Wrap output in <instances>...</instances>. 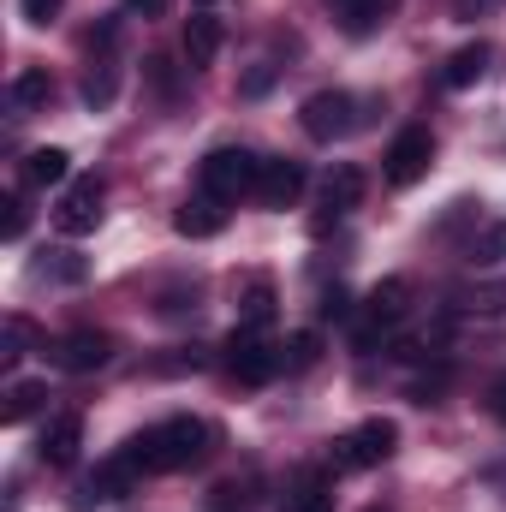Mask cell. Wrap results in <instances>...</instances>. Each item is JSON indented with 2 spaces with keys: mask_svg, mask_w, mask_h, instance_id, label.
<instances>
[{
  "mask_svg": "<svg viewBox=\"0 0 506 512\" xmlns=\"http://www.w3.org/2000/svg\"><path fill=\"white\" fill-rule=\"evenodd\" d=\"M203 453H209V423H197V417H167V423H155V429H143V435L126 441V459L143 477H155V471H185V465H197Z\"/></svg>",
  "mask_w": 506,
  "mask_h": 512,
  "instance_id": "6da1fadb",
  "label": "cell"
},
{
  "mask_svg": "<svg viewBox=\"0 0 506 512\" xmlns=\"http://www.w3.org/2000/svg\"><path fill=\"white\" fill-rule=\"evenodd\" d=\"M256 173H262V161H256L251 149H239V143H221V149H209V155H203V167H197V179H203V197H215V203L256 197Z\"/></svg>",
  "mask_w": 506,
  "mask_h": 512,
  "instance_id": "7a4b0ae2",
  "label": "cell"
},
{
  "mask_svg": "<svg viewBox=\"0 0 506 512\" xmlns=\"http://www.w3.org/2000/svg\"><path fill=\"white\" fill-rule=\"evenodd\" d=\"M393 447H399V423L364 417L358 429H346L334 441V471H376L381 459H393Z\"/></svg>",
  "mask_w": 506,
  "mask_h": 512,
  "instance_id": "3957f363",
  "label": "cell"
},
{
  "mask_svg": "<svg viewBox=\"0 0 506 512\" xmlns=\"http://www.w3.org/2000/svg\"><path fill=\"white\" fill-rule=\"evenodd\" d=\"M405 310H411V280H405V274H387V280H376V286H370V298H364L358 346L370 352V346H376L381 334H387V328H393V322L405 316Z\"/></svg>",
  "mask_w": 506,
  "mask_h": 512,
  "instance_id": "277c9868",
  "label": "cell"
},
{
  "mask_svg": "<svg viewBox=\"0 0 506 512\" xmlns=\"http://www.w3.org/2000/svg\"><path fill=\"white\" fill-rule=\"evenodd\" d=\"M227 370H233V382H245V387L274 382V376H280V346L256 340V328H233V340H227Z\"/></svg>",
  "mask_w": 506,
  "mask_h": 512,
  "instance_id": "5b68a950",
  "label": "cell"
},
{
  "mask_svg": "<svg viewBox=\"0 0 506 512\" xmlns=\"http://www.w3.org/2000/svg\"><path fill=\"white\" fill-rule=\"evenodd\" d=\"M102 197H108V185H102L96 173H90V179H72L66 197H60V209H54V227H60L66 239L96 233V221H102Z\"/></svg>",
  "mask_w": 506,
  "mask_h": 512,
  "instance_id": "8992f818",
  "label": "cell"
},
{
  "mask_svg": "<svg viewBox=\"0 0 506 512\" xmlns=\"http://www.w3.org/2000/svg\"><path fill=\"white\" fill-rule=\"evenodd\" d=\"M298 120H304V131H310L316 143H334V137H346V131L358 126V102H352L346 90H316V96L298 108Z\"/></svg>",
  "mask_w": 506,
  "mask_h": 512,
  "instance_id": "52a82bcc",
  "label": "cell"
},
{
  "mask_svg": "<svg viewBox=\"0 0 506 512\" xmlns=\"http://www.w3.org/2000/svg\"><path fill=\"white\" fill-rule=\"evenodd\" d=\"M48 358H54L66 376H90V370H102V364L114 358V340H108L102 328H72V334H60V340L48 346Z\"/></svg>",
  "mask_w": 506,
  "mask_h": 512,
  "instance_id": "ba28073f",
  "label": "cell"
},
{
  "mask_svg": "<svg viewBox=\"0 0 506 512\" xmlns=\"http://www.w3.org/2000/svg\"><path fill=\"white\" fill-rule=\"evenodd\" d=\"M429 161H435V137L423 126L399 131V137L387 143V185H417V179L429 173Z\"/></svg>",
  "mask_w": 506,
  "mask_h": 512,
  "instance_id": "9c48e42d",
  "label": "cell"
},
{
  "mask_svg": "<svg viewBox=\"0 0 506 512\" xmlns=\"http://www.w3.org/2000/svg\"><path fill=\"white\" fill-rule=\"evenodd\" d=\"M304 197V161H262V173H256V203L262 209H292Z\"/></svg>",
  "mask_w": 506,
  "mask_h": 512,
  "instance_id": "30bf717a",
  "label": "cell"
},
{
  "mask_svg": "<svg viewBox=\"0 0 506 512\" xmlns=\"http://www.w3.org/2000/svg\"><path fill=\"white\" fill-rule=\"evenodd\" d=\"M137 477H143V471L131 465L126 453H114V459H102V465L78 483V501H84V507H90V501H120V495L137 489Z\"/></svg>",
  "mask_w": 506,
  "mask_h": 512,
  "instance_id": "8fae6325",
  "label": "cell"
},
{
  "mask_svg": "<svg viewBox=\"0 0 506 512\" xmlns=\"http://www.w3.org/2000/svg\"><path fill=\"white\" fill-rule=\"evenodd\" d=\"M358 203H364V173H358V167H334V173L322 179V215H316V233H322L328 221L352 215Z\"/></svg>",
  "mask_w": 506,
  "mask_h": 512,
  "instance_id": "7c38bea8",
  "label": "cell"
},
{
  "mask_svg": "<svg viewBox=\"0 0 506 512\" xmlns=\"http://www.w3.org/2000/svg\"><path fill=\"white\" fill-rule=\"evenodd\" d=\"M78 447H84V417H78V411H60V417L42 429V441H36L42 465H54V471H66V465L78 459Z\"/></svg>",
  "mask_w": 506,
  "mask_h": 512,
  "instance_id": "4fadbf2b",
  "label": "cell"
},
{
  "mask_svg": "<svg viewBox=\"0 0 506 512\" xmlns=\"http://www.w3.org/2000/svg\"><path fill=\"white\" fill-rule=\"evenodd\" d=\"M221 18L215 12H191L185 18V60H191V72H203V66H215V54H221Z\"/></svg>",
  "mask_w": 506,
  "mask_h": 512,
  "instance_id": "5bb4252c",
  "label": "cell"
},
{
  "mask_svg": "<svg viewBox=\"0 0 506 512\" xmlns=\"http://www.w3.org/2000/svg\"><path fill=\"white\" fill-rule=\"evenodd\" d=\"M173 227H179L185 239H215V233L227 227V203H215V197H191V203L173 215Z\"/></svg>",
  "mask_w": 506,
  "mask_h": 512,
  "instance_id": "9a60e30c",
  "label": "cell"
},
{
  "mask_svg": "<svg viewBox=\"0 0 506 512\" xmlns=\"http://www.w3.org/2000/svg\"><path fill=\"white\" fill-rule=\"evenodd\" d=\"M489 60H495V48H489V42H465V48H459V54L447 60L441 84H447V90H471V84H477V78L489 72Z\"/></svg>",
  "mask_w": 506,
  "mask_h": 512,
  "instance_id": "2e32d148",
  "label": "cell"
},
{
  "mask_svg": "<svg viewBox=\"0 0 506 512\" xmlns=\"http://www.w3.org/2000/svg\"><path fill=\"white\" fill-rule=\"evenodd\" d=\"M268 322H274V280L256 274L251 286L239 292V328H256V334H262Z\"/></svg>",
  "mask_w": 506,
  "mask_h": 512,
  "instance_id": "e0dca14e",
  "label": "cell"
},
{
  "mask_svg": "<svg viewBox=\"0 0 506 512\" xmlns=\"http://www.w3.org/2000/svg\"><path fill=\"white\" fill-rule=\"evenodd\" d=\"M48 102H54V78H48L42 66H30V72L12 78V108H18V114H36V108H48Z\"/></svg>",
  "mask_w": 506,
  "mask_h": 512,
  "instance_id": "ac0fdd59",
  "label": "cell"
},
{
  "mask_svg": "<svg viewBox=\"0 0 506 512\" xmlns=\"http://www.w3.org/2000/svg\"><path fill=\"white\" fill-rule=\"evenodd\" d=\"M66 173H72V155H66V149H30V155H24V185H42V191H48V185H60Z\"/></svg>",
  "mask_w": 506,
  "mask_h": 512,
  "instance_id": "d6986e66",
  "label": "cell"
},
{
  "mask_svg": "<svg viewBox=\"0 0 506 512\" xmlns=\"http://www.w3.org/2000/svg\"><path fill=\"white\" fill-rule=\"evenodd\" d=\"M42 399H48V387L42 382H12L6 387V405H0V423H24Z\"/></svg>",
  "mask_w": 506,
  "mask_h": 512,
  "instance_id": "ffe728a7",
  "label": "cell"
},
{
  "mask_svg": "<svg viewBox=\"0 0 506 512\" xmlns=\"http://www.w3.org/2000/svg\"><path fill=\"white\" fill-rule=\"evenodd\" d=\"M316 358H322V334H310V328H304V334H292V340L280 346V370H286V376L310 370Z\"/></svg>",
  "mask_w": 506,
  "mask_h": 512,
  "instance_id": "44dd1931",
  "label": "cell"
},
{
  "mask_svg": "<svg viewBox=\"0 0 506 512\" xmlns=\"http://www.w3.org/2000/svg\"><path fill=\"white\" fill-rule=\"evenodd\" d=\"M286 512H334L328 477H304V483H298V495H286Z\"/></svg>",
  "mask_w": 506,
  "mask_h": 512,
  "instance_id": "7402d4cb",
  "label": "cell"
},
{
  "mask_svg": "<svg viewBox=\"0 0 506 512\" xmlns=\"http://www.w3.org/2000/svg\"><path fill=\"white\" fill-rule=\"evenodd\" d=\"M30 340H36V328H30L24 316H6V346H0V364L12 370V364L24 358V346H30Z\"/></svg>",
  "mask_w": 506,
  "mask_h": 512,
  "instance_id": "603a6c76",
  "label": "cell"
},
{
  "mask_svg": "<svg viewBox=\"0 0 506 512\" xmlns=\"http://www.w3.org/2000/svg\"><path fill=\"white\" fill-rule=\"evenodd\" d=\"M471 256H477V262H501V256H506V221L483 227V233L471 239Z\"/></svg>",
  "mask_w": 506,
  "mask_h": 512,
  "instance_id": "cb8c5ba5",
  "label": "cell"
},
{
  "mask_svg": "<svg viewBox=\"0 0 506 512\" xmlns=\"http://www.w3.org/2000/svg\"><path fill=\"white\" fill-rule=\"evenodd\" d=\"M60 6H66V0H18L24 24H54V18H60Z\"/></svg>",
  "mask_w": 506,
  "mask_h": 512,
  "instance_id": "d4e9b609",
  "label": "cell"
},
{
  "mask_svg": "<svg viewBox=\"0 0 506 512\" xmlns=\"http://www.w3.org/2000/svg\"><path fill=\"white\" fill-rule=\"evenodd\" d=\"M0 209H6V221H0V233H6V239H24V221H30V215H24V203H18V197H6Z\"/></svg>",
  "mask_w": 506,
  "mask_h": 512,
  "instance_id": "484cf974",
  "label": "cell"
},
{
  "mask_svg": "<svg viewBox=\"0 0 506 512\" xmlns=\"http://www.w3.org/2000/svg\"><path fill=\"white\" fill-rule=\"evenodd\" d=\"M370 18H376V0H346V24L352 30H370Z\"/></svg>",
  "mask_w": 506,
  "mask_h": 512,
  "instance_id": "4316f807",
  "label": "cell"
},
{
  "mask_svg": "<svg viewBox=\"0 0 506 512\" xmlns=\"http://www.w3.org/2000/svg\"><path fill=\"white\" fill-rule=\"evenodd\" d=\"M161 12H167V0H126L120 18H161Z\"/></svg>",
  "mask_w": 506,
  "mask_h": 512,
  "instance_id": "83f0119b",
  "label": "cell"
},
{
  "mask_svg": "<svg viewBox=\"0 0 506 512\" xmlns=\"http://www.w3.org/2000/svg\"><path fill=\"white\" fill-rule=\"evenodd\" d=\"M489 417H495V423H506V376H495V382H489Z\"/></svg>",
  "mask_w": 506,
  "mask_h": 512,
  "instance_id": "f1b7e54d",
  "label": "cell"
},
{
  "mask_svg": "<svg viewBox=\"0 0 506 512\" xmlns=\"http://www.w3.org/2000/svg\"><path fill=\"white\" fill-rule=\"evenodd\" d=\"M346 310H352V298H346V292H334V298H328V304H322V316H328V322H340V316H346Z\"/></svg>",
  "mask_w": 506,
  "mask_h": 512,
  "instance_id": "f546056e",
  "label": "cell"
},
{
  "mask_svg": "<svg viewBox=\"0 0 506 512\" xmlns=\"http://www.w3.org/2000/svg\"><path fill=\"white\" fill-rule=\"evenodd\" d=\"M268 78H274L268 66H262V72H251V84H245V96H262V90H268Z\"/></svg>",
  "mask_w": 506,
  "mask_h": 512,
  "instance_id": "4dcf8cb0",
  "label": "cell"
},
{
  "mask_svg": "<svg viewBox=\"0 0 506 512\" xmlns=\"http://www.w3.org/2000/svg\"><path fill=\"white\" fill-rule=\"evenodd\" d=\"M197 6H203V12H209V6H215V0H197Z\"/></svg>",
  "mask_w": 506,
  "mask_h": 512,
  "instance_id": "1f68e13d",
  "label": "cell"
}]
</instances>
